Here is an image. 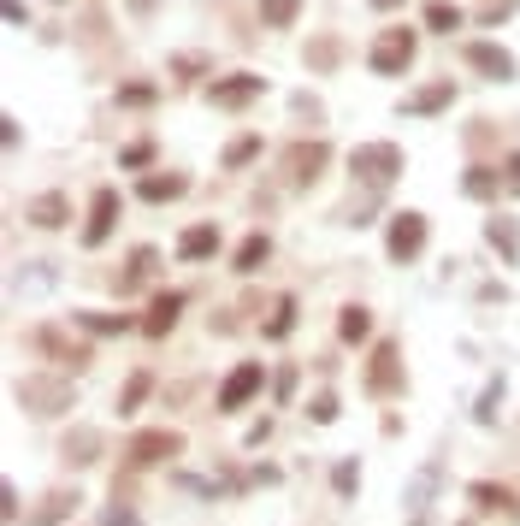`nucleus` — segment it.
Masks as SVG:
<instances>
[{
    "mask_svg": "<svg viewBox=\"0 0 520 526\" xmlns=\"http://www.w3.org/2000/svg\"><path fill=\"white\" fill-rule=\"evenodd\" d=\"M12 396H18V408H30L36 420H54V414H65V408L77 402V391H71L65 373H24Z\"/></svg>",
    "mask_w": 520,
    "mask_h": 526,
    "instance_id": "1",
    "label": "nucleus"
},
{
    "mask_svg": "<svg viewBox=\"0 0 520 526\" xmlns=\"http://www.w3.org/2000/svg\"><path fill=\"white\" fill-rule=\"evenodd\" d=\"M402 166H408V160H402V148H396V142H361V148L349 154V172H355L367 190L396 184V178H402Z\"/></svg>",
    "mask_w": 520,
    "mask_h": 526,
    "instance_id": "2",
    "label": "nucleus"
},
{
    "mask_svg": "<svg viewBox=\"0 0 520 526\" xmlns=\"http://www.w3.org/2000/svg\"><path fill=\"white\" fill-rule=\"evenodd\" d=\"M414 48H420V30H408V24H390L373 36V54H367V66L379 71V77H402V71L414 66Z\"/></svg>",
    "mask_w": 520,
    "mask_h": 526,
    "instance_id": "3",
    "label": "nucleus"
},
{
    "mask_svg": "<svg viewBox=\"0 0 520 526\" xmlns=\"http://www.w3.org/2000/svg\"><path fill=\"white\" fill-rule=\"evenodd\" d=\"M420 249H426V213H414V207H402V213H390V231H385V255L396 266L420 261Z\"/></svg>",
    "mask_w": 520,
    "mask_h": 526,
    "instance_id": "4",
    "label": "nucleus"
},
{
    "mask_svg": "<svg viewBox=\"0 0 520 526\" xmlns=\"http://www.w3.org/2000/svg\"><path fill=\"white\" fill-rule=\"evenodd\" d=\"M402 391V343L396 337H379L373 355H367V396H396Z\"/></svg>",
    "mask_w": 520,
    "mask_h": 526,
    "instance_id": "5",
    "label": "nucleus"
},
{
    "mask_svg": "<svg viewBox=\"0 0 520 526\" xmlns=\"http://www.w3.org/2000/svg\"><path fill=\"white\" fill-rule=\"evenodd\" d=\"M260 385H266V367H260V361H237V367L225 373L219 396H213V408H219V414H237V408H249L260 396Z\"/></svg>",
    "mask_w": 520,
    "mask_h": 526,
    "instance_id": "6",
    "label": "nucleus"
},
{
    "mask_svg": "<svg viewBox=\"0 0 520 526\" xmlns=\"http://www.w3.org/2000/svg\"><path fill=\"white\" fill-rule=\"evenodd\" d=\"M130 467H160V461L184 456V432H172V426H148V432H136L125 444Z\"/></svg>",
    "mask_w": 520,
    "mask_h": 526,
    "instance_id": "7",
    "label": "nucleus"
},
{
    "mask_svg": "<svg viewBox=\"0 0 520 526\" xmlns=\"http://www.w3.org/2000/svg\"><path fill=\"white\" fill-rule=\"evenodd\" d=\"M438 479H444V467H438V461H420V467H414V479L402 485V515H408V526H426V521H432Z\"/></svg>",
    "mask_w": 520,
    "mask_h": 526,
    "instance_id": "8",
    "label": "nucleus"
},
{
    "mask_svg": "<svg viewBox=\"0 0 520 526\" xmlns=\"http://www.w3.org/2000/svg\"><path fill=\"white\" fill-rule=\"evenodd\" d=\"M260 95H266V77H255V71H231V77H213V83H207V101L225 107V113H243Z\"/></svg>",
    "mask_w": 520,
    "mask_h": 526,
    "instance_id": "9",
    "label": "nucleus"
},
{
    "mask_svg": "<svg viewBox=\"0 0 520 526\" xmlns=\"http://www.w3.org/2000/svg\"><path fill=\"white\" fill-rule=\"evenodd\" d=\"M325 160H331L325 142H290V148H284V178H290L296 190H308V184H320Z\"/></svg>",
    "mask_w": 520,
    "mask_h": 526,
    "instance_id": "10",
    "label": "nucleus"
},
{
    "mask_svg": "<svg viewBox=\"0 0 520 526\" xmlns=\"http://www.w3.org/2000/svg\"><path fill=\"white\" fill-rule=\"evenodd\" d=\"M113 225H119V190H113V184H101V190L89 196V225H83V249H101V243L113 237Z\"/></svg>",
    "mask_w": 520,
    "mask_h": 526,
    "instance_id": "11",
    "label": "nucleus"
},
{
    "mask_svg": "<svg viewBox=\"0 0 520 526\" xmlns=\"http://www.w3.org/2000/svg\"><path fill=\"white\" fill-rule=\"evenodd\" d=\"M467 66L479 71V77H491V83H515V54L509 48H497V42H467Z\"/></svg>",
    "mask_w": 520,
    "mask_h": 526,
    "instance_id": "12",
    "label": "nucleus"
},
{
    "mask_svg": "<svg viewBox=\"0 0 520 526\" xmlns=\"http://www.w3.org/2000/svg\"><path fill=\"white\" fill-rule=\"evenodd\" d=\"M450 101H455V83H450V77H432L426 89L402 95V101H396V113H402V119H426V113H444Z\"/></svg>",
    "mask_w": 520,
    "mask_h": 526,
    "instance_id": "13",
    "label": "nucleus"
},
{
    "mask_svg": "<svg viewBox=\"0 0 520 526\" xmlns=\"http://www.w3.org/2000/svg\"><path fill=\"white\" fill-rule=\"evenodd\" d=\"M24 219H30L36 231H60L65 219H71V201H65L60 190H42V196L24 201Z\"/></svg>",
    "mask_w": 520,
    "mask_h": 526,
    "instance_id": "14",
    "label": "nucleus"
},
{
    "mask_svg": "<svg viewBox=\"0 0 520 526\" xmlns=\"http://www.w3.org/2000/svg\"><path fill=\"white\" fill-rule=\"evenodd\" d=\"M467 503H473L479 515H520L515 491H509V485H491V479H473V485H467Z\"/></svg>",
    "mask_w": 520,
    "mask_h": 526,
    "instance_id": "15",
    "label": "nucleus"
},
{
    "mask_svg": "<svg viewBox=\"0 0 520 526\" xmlns=\"http://www.w3.org/2000/svg\"><path fill=\"white\" fill-rule=\"evenodd\" d=\"M178 314H184V290H160V296L148 302V314H142V331H148V337H166V331L178 326Z\"/></svg>",
    "mask_w": 520,
    "mask_h": 526,
    "instance_id": "16",
    "label": "nucleus"
},
{
    "mask_svg": "<svg viewBox=\"0 0 520 526\" xmlns=\"http://www.w3.org/2000/svg\"><path fill=\"white\" fill-rule=\"evenodd\" d=\"M101 444H107V438H101L95 426H71L65 444H60V456L71 461V467H95V461H101Z\"/></svg>",
    "mask_w": 520,
    "mask_h": 526,
    "instance_id": "17",
    "label": "nucleus"
},
{
    "mask_svg": "<svg viewBox=\"0 0 520 526\" xmlns=\"http://www.w3.org/2000/svg\"><path fill=\"white\" fill-rule=\"evenodd\" d=\"M485 243L503 255V266H520V225L509 213H491V219H485Z\"/></svg>",
    "mask_w": 520,
    "mask_h": 526,
    "instance_id": "18",
    "label": "nucleus"
},
{
    "mask_svg": "<svg viewBox=\"0 0 520 526\" xmlns=\"http://www.w3.org/2000/svg\"><path fill=\"white\" fill-rule=\"evenodd\" d=\"M497 190H509V184H503V166H485V160H479V166H467V172H461V196L497 201Z\"/></svg>",
    "mask_w": 520,
    "mask_h": 526,
    "instance_id": "19",
    "label": "nucleus"
},
{
    "mask_svg": "<svg viewBox=\"0 0 520 526\" xmlns=\"http://www.w3.org/2000/svg\"><path fill=\"white\" fill-rule=\"evenodd\" d=\"M219 225H190L184 237H178V261H213L219 255Z\"/></svg>",
    "mask_w": 520,
    "mask_h": 526,
    "instance_id": "20",
    "label": "nucleus"
},
{
    "mask_svg": "<svg viewBox=\"0 0 520 526\" xmlns=\"http://www.w3.org/2000/svg\"><path fill=\"white\" fill-rule=\"evenodd\" d=\"M36 349H48V355L65 361L71 373H83V367H89V343H65L60 331H36Z\"/></svg>",
    "mask_w": 520,
    "mask_h": 526,
    "instance_id": "21",
    "label": "nucleus"
},
{
    "mask_svg": "<svg viewBox=\"0 0 520 526\" xmlns=\"http://www.w3.org/2000/svg\"><path fill=\"white\" fill-rule=\"evenodd\" d=\"M266 255H272V237H266V231H249V237L237 243V255H231V272H237V278H249V272H260Z\"/></svg>",
    "mask_w": 520,
    "mask_h": 526,
    "instance_id": "22",
    "label": "nucleus"
},
{
    "mask_svg": "<svg viewBox=\"0 0 520 526\" xmlns=\"http://www.w3.org/2000/svg\"><path fill=\"white\" fill-rule=\"evenodd\" d=\"M154 266H160V249H130V266H125V278H119V296H130V290H142L148 278H154Z\"/></svg>",
    "mask_w": 520,
    "mask_h": 526,
    "instance_id": "23",
    "label": "nucleus"
},
{
    "mask_svg": "<svg viewBox=\"0 0 520 526\" xmlns=\"http://www.w3.org/2000/svg\"><path fill=\"white\" fill-rule=\"evenodd\" d=\"M290 331H296V296L284 290V296L272 302V314H266V326H260V337H266V343H284Z\"/></svg>",
    "mask_w": 520,
    "mask_h": 526,
    "instance_id": "24",
    "label": "nucleus"
},
{
    "mask_svg": "<svg viewBox=\"0 0 520 526\" xmlns=\"http://www.w3.org/2000/svg\"><path fill=\"white\" fill-rule=\"evenodd\" d=\"M503 396H509V379H503V373H491V379H485V391H479V402H473V426H491V420H497V408H503Z\"/></svg>",
    "mask_w": 520,
    "mask_h": 526,
    "instance_id": "25",
    "label": "nucleus"
},
{
    "mask_svg": "<svg viewBox=\"0 0 520 526\" xmlns=\"http://www.w3.org/2000/svg\"><path fill=\"white\" fill-rule=\"evenodd\" d=\"M71 326L95 331V337H119V331H130V314H95V308H77Z\"/></svg>",
    "mask_w": 520,
    "mask_h": 526,
    "instance_id": "26",
    "label": "nucleus"
},
{
    "mask_svg": "<svg viewBox=\"0 0 520 526\" xmlns=\"http://www.w3.org/2000/svg\"><path fill=\"white\" fill-rule=\"evenodd\" d=\"M190 190V178H178V172H148L142 178V201H178Z\"/></svg>",
    "mask_w": 520,
    "mask_h": 526,
    "instance_id": "27",
    "label": "nucleus"
},
{
    "mask_svg": "<svg viewBox=\"0 0 520 526\" xmlns=\"http://www.w3.org/2000/svg\"><path fill=\"white\" fill-rule=\"evenodd\" d=\"M337 337H343V343H367V337H373V314H367L361 302H349V308L337 314Z\"/></svg>",
    "mask_w": 520,
    "mask_h": 526,
    "instance_id": "28",
    "label": "nucleus"
},
{
    "mask_svg": "<svg viewBox=\"0 0 520 526\" xmlns=\"http://www.w3.org/2000/svg\"><path fill=\"white\" fill-rule=\"evenodd\" d=\"M331 491H337L343 503H355V491H361V461H355V456L331 461Z\"/></svg>",
    "mask_w": 520,
    "mask_h": 526,
    "instance_id": "29",
    "label": "nucleus"
},
{
    "mask_svg": "<svg viewBox=\"0 0 520 526\" xmlns=\"http://www.w3.org/2000/svg\"><path fill=\"white\" fill-rule=\"evenodd\" d=\"M77 503H83L77 491H54V497H48V503H42V509H36V515H30V521H24V526H60L65 515L77 509Z\"/></svg>",
    "mask_w": 520,
    "mask_h": 526,
    "instance_id": "30",
    "label": "nucleus"
},
{
    "mask_svg": "<svg viewBox=\"0 0 520 526\" xmlns=\"http://www.w3.org/2000/svg\"><path fill=\"white\" fill-rule=\"evenodd\" d=\"M420 24H426V30H438V36H450V30H461V6H450V0H426Z\"/></svg>",
    "mask_w": 520,
    "mask_h": 526,
    "instance_id": "31",
    "label": "nucleus"
},
{
    "mask_svg": "<svg viewBox=\"0 0 520 526\" xmlns=\"http://www.w3.org/2000/svg\"><path fill=\"white\" fill-rule=\"evenodd\" d=\"M148 391H154V373H148V367H136V373L125 379V391H119V414H136V408L148 402Z\"/></svg>",
    "mask_w": 520,
    "mask_h": 526,
    "instance_id": "32",
    "label": "nucleus"
},
{
    "mask_svg": "<svg viewBox=\"0 0 520 526\" xmlns=\"http://www.w3.org/2000/svg\"><path fill=\"white\" fill-rule=\"evenodd\" d=\"M302 18V0H260V24L266 30H290Z\"/></svg>",
    "mask_w": 520,
    "mask_h": 526,
    "instance_id": "33",
    "label": "nucleus"
},
{
    "mask_svg": "<svg viewBox=\"0 0 520 526\" xmlns=\"http://www.w3.org/2000/svg\"><path fill=\"white\" fill-rule=\"evenodd\" d=\"M249 160H260V136H237V142L219 154V166H225V172H243Z\"/></svg>",
    "mask_w": 520,
    "mask_h": 526,
    "instance_id": "34",
    "label": "nucleus"
},
{
    "mask_svg": "<svg viewBox=\"0 0 520 526\" xmlns=\"http://www.w3.org/2000/svg\"><path fill=\"white\" fill-rule=\"evenodd\" d=\"M337 54H343V48H337V36L308 42V66H314V71H331V66H337Z\"/></svg>",
    "mask_w": 520,
    "mask_h": 526,
    "instance_id": "35",
    "label": "nucleus"
},
{
    "mask_svg": "<svg viewBox=\"0 0 520 526\" xmlns=\"http://www.w3.org/2000/svg\"><path fill=\"white\" fill-rule=\"evenodd\" d=\"M308 420H314V426H331V420H337V396L320 391L314 402H308Z\"/></svg>",
    "mask_w": 520,
    "mask_h": 526,
    "instance_id": "36",
    "label": "nucleus"
},
{
    "mask_svg": "<svg viewBox=\"0 0 520 526\" xmlns=\"http://www.w3.org/2000/svg\"><path fill=\"white\" fill-rule=\"evenodd\" d=\"M148 160H154V142H130L125 154H119V166H125V172H142Z\"/></svg>",
    "mask_w": 520,
    "mask_h": 526,
    "instance_id": "37",
    "label": "nucleus"
},
{
    "mask_svg": "<svg viewBox=\"0 0 520 526\" xmlns=\"http://www.w3.org/2000/svg\"><path fill=\"white\" fill-rule=\"evenodd\" d=\"M290 396H296V367H278V379H272V402L290 408Z\"/></svg>",
    "mask_w": 520,
    "mask_h": 526,
    "instance_id": "38",
    "label": "nucleus"
},
{
    "mask_svg": "<svg viewBox=\"0 0 520 526\" xmlns=\"http://www.w3.org/2000/svg\"><path fill=\"white\" fill-rule=\"evenodd\" d=\"M154 101V83H125L119 89V107H148Z\"/></svg>",
    "mask_w": 520,
    "mask_h": 526,
    "instance_id": "39",
    "label": "nucleus"
},
{
    "mask_svg": "<svg viewBox=\"0 0 520 526\" xmlns=\"http://www.w3.org/2000/svg\"><path fill=\"white\" fill-rule=\"evenodd\" d=\"M503 184H509V190L520 196V148L509 154V160H503Z\"/></svg>",
    "mask_w": 520,
    "mask_h": 526,
    "instance_id": "40",
    "label": "nucleus"
},
{
    "mask_svg": "<svg viewBox=\"0 0 520 526\" xmlns=\"http://www.w3.org/2000/svg\"><path fill=\"white\" fill-rule=\"evenodd\" d=\"M172 71H184V77H195V71H207V60H201V54H178V60H172Z\"/></svg>",
    "mask_w": 520,
    "mask_h": 526,
    "instance_id": "41",
    "label": "nucleus"
},
{
    "mask_svg": "<svg viewBox=\"0 0 520 526\" xmlns=\"http://www.w3.org/2000/svg\"><path fill=\"white\" fill-rule=\"evenodd\" d=\"M0 515L18 521V491H12V485H0Z\"/></svg>",
    "mask_w": 520,
    "mask_h": 526,
    "instance_id": "42",
    "label": "nucleus"
},
{
    "mask_svg": "<svg viewBox=\"0 0 520 526\" xmlns=\"http://www.w3.org/2000/svg\"><path fill=\"white\" fill-rule=\"evenodd\" d=\"M509 12H515V0H491V6H485V24H503Z\"/></svg>",
    "mask_w": 520,
    "mask_h": 526,
    "instance_id": "43",
    "label": "nucleus"
},
{
    "mask_svg": "<svg viewBox=\"0 0 520 526\" xmlns=\"http://www.w3.org/2000/svg\"><path fill=\"white\" fill-rule=\"evenodd\" d=\"M107 526H136V515H130V509H119V503H113V509H107Z\"/></svg>",
    "mask_w": 520,
    "mask_h": 526,
    "instance_id": "44",
    "label": "nucleus"
},
{
    "mask_svg": "<svg viewBox=\"0 0 520 526\" xmlns=\"http://www.w3.org/2000/svg\"><path fill=\"white\" fill-rule=\"evenodd\" d=\"M130 12H136V18H148V12H154V0H130Z\"/></svg>",
    "mask_w": 520,
    "mask_h": 526,
    "instance_id": "45",
    "label": "nucleus"
},
{
    "mask_svg": "<svg viewBox=\"0 0 520 526\" xmlns=\"http://www.w3.org/2000/svg\"><path fill=\"white\" fill-rule=\"evenodd\" d=\"M373 6H379V12H396V6H402V0H373Z\"/></svg>",
    "mask_w": 520,
    "mask_h": 526,
    "instance_id": "46",
    "label": "nucleus"
},
{
    "mask_svg": "<svg viewBox=\"0 0 520 526\" xmlns=\"http://www.w3.org/2000/svg\"><path fill=\"white\" fill-rule=\"evenodd\" d=\"M54 6H65V0H54Z\"/></svg>",
    "mask_w": 520,
    "mask_h": 526,
    "instance_id": "47",
    "label": "nucleus"
}]
</instances>
